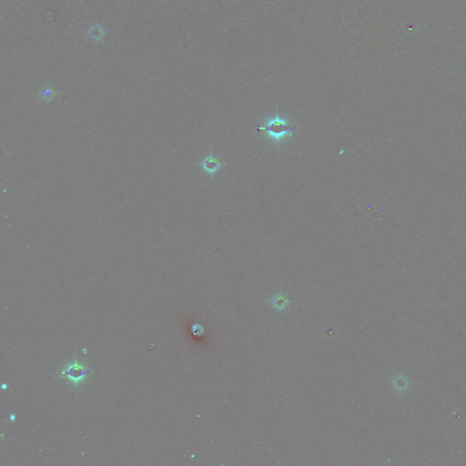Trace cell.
I'll list each match as a JSON object with an SVG mask.
<instances>
[{
	"label": "cell",
	"instance_id": "2",
	"mask_svg": "<svg viewBox=\"0 0 466 466\" xmlns=\"http://www.w3.org/2000/svg\"><path fill=\"white\" fill-rule=\"evenodd\" d=\"M60 373L63 378H67L70 383H73L75 386H78L87 376L91 374V371L87 370L82 364H79L78 361H75L74 363L65 366L60 371Z\"/></svg>",
	"mask_w": 466,
	"mask_h": 466
},
{
	"label": "cell",
	"instance_id": "6",
	"mask_svg": "<svg viewBox=\"0 0 466 466\" xmlns=\"http://www.w3.org/2000/svg\"><path fill=\"white\" fill-rule=\"evenodd\" d=\"M87 34L91 40H93L96 43H100L106 37V30L102 25L96 23L88 28Z\"/></svg>",
	"mask_w": 466,
	"mask_h": 466
},
{
	"label": "cell",
	"instance_id": "4",
	"mask_svg": "<svg viewBox=\"0 0 466 466\" xmlns=\"http://www.w3.org/2000/svg\"><path fill=\"white\" fill-rule=\"evenodd\" d=\"M60 95V91H58L52 84L46 83L41 86L37 96L40 102L49 104L53 102Z\"/></svg>",
	"mask_w": 466,
	"mask_h": 466
},
{
	"label": "cell",
	"instance_id": "5",
	"mask_svg": "<svg viewBox=\"0 0 466 466\" xmlns=\"http://www.w3.org/2000/svg\"><path fill=\"white\" fill-rule=\"evenodd\" d=\"M267 301L275 311L279 312H284L288 308L289 305L291 304V300L289 299L288 295L281 291L274 293Z\"/></svg>",
	"mask_w": 466,
	"mask_h": 466
},
{
	"label": "cell",
	"instance_id": "3",
	"mask_svg": "<svg viewBox=\"0 0 466 466\" xmlns=\"http://www.w3.org/2000/svg\"><path fill=\"white\" fill-rule=\"evenodd\" d=\"M223 166L224 164L220 162L216 156H214L211 150H209V155H207L202 162L198 163V167H200L203 172L208 174L211 178H213Z\"/></svg>",
	"mask_w": 466,
	"mask_h": 466
},
{
	"label": "cell",
	"instance_id": "1",
	"mask_svg": "<svg viewBox=\"0 0 466 466\" xmlns=\"http://www.w3.org/2000/svg\"><path fill=\"white\" fill-rule=\"evenodd\" d=\"M299 126L287 122L284 119L280 118L279 111L277 109V114L274 118L268 119V121L258 127V131H263L267 133V136L275 140L276 143L281 141L287 136H293L295 131H298Z\"/></svg>",
	"mask_w": 466,
	"mask_h": 466
}]
</instances>
